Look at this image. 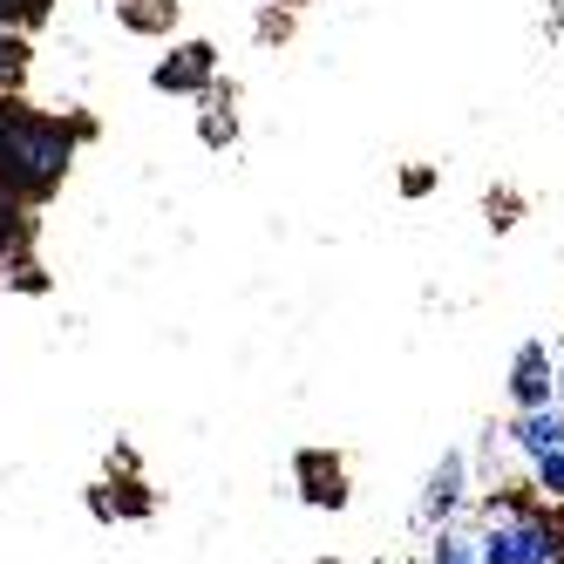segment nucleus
Listing matches in <instances>:
<instances>
[{"label": "nucleus", "mask_w": 564, "mask_h": 564, "mask_svg": "<svg viewBox=\"0 0 564 564\" xmlns=\"http://www.w3.org/2000/svg\"><path fill=\"white\" fill-rule=\"evenodd\" d=\"M28 246V218H21V197H8L0 191V259L8 252H21Z\"/></svg>", "instance_id": "0eeeda50"}, {"label": "nucleus", "mask_w": 564, "mask_h": 564, "mask_svg": "<svg viewBox=\"0 0 564 564\" xmlns=\"http://www.w3.org/2000/svg\"><path fill=\"white\" fill-rule=\"evenodd\" d=\"M435 564H476V551H469L463 538H449V531H442V538H435Z\"/></svg>", "instance_id": "9b49d317"}, {"label": "nucleus", "mask_w": 564, "mask_h": 564, "mask_svg": "<svg viewBox=\"0 0 564 564\" xmlns=\"http://www.w3.org/2000/svg\"><path fill=\"white\" fill-rule=\"evenodd\" d=\"M48 0H0V28H21V21H42Z\"/></svg>", "instance_id": "9d476101"}, {"label": "nucleus", "mask_w": 564, "mask_h": 564, "mask_svg": "<svg viewBox=\"0 0 564 564\" xmlns=\"http://www.w3.org/2000/svg\"><path fill=\"white\" fill-rule=\"evenodd\" d=\"M510 394L523 401V409H551V354L531 340L517 354V381H510Z\"/></svg>", "instance_id": "f03ea898"}, {"label": "nucleus", "mask_w": 564, "mask_h": 564, "mask_svg": "<svg viewBox=\"0 0 564 564\" xmlns=\"http://www.w3.org/2000/svg\"><path fill=\"white\" fill-rule=\"evenodd\" d=\"M300 476L313 482V490H306L313 503H340V497H347V490H340V463H327V456H300Z\"/></svg>", "instance_id": "423d86ee"}, {"label": "nucleus", "mask_w": 564, "mask_h": 564, "mask_svg": "<svg viewBox=\"0 0 564 564\" xmlns=\"http://www.w3.org/2000/svg\"><path fill=\"white\" fill-rule=\"evenodd\" d=\"M205 75H212V48H205V42H191V48H177V62L156 68V89H197Z\"/></svg>", "instance_id": "20e7f679"}, {"label": "nucleus", "mask_w": 564, "mask_h": 564, "mask_svg": "<svg viewBox=\"0 0 564 564\" xmlns=\"http://www.w3.org/2000/svg\"><path fill=\"white\" fill-rule=\"evenodd\" d=\"M456 497H463V456H449L435 476H429V497H422V510L429 517H442V510H456Z\"/></svg>", "instance_id": "39448f33"}, {"label": "nucleus", "mask_w": 564, "mask_h": 564, "mask_svg": "<svg viewBox=\"0 0 564 564\" xmlns=\"http://www.w3.org/2000/svg\"><path fill=\"white\" fill-rule=\"evenodd\" d=\"M517 449H523V456L564 449V415H551V409H523V422H517Z\"/></svg>", "instance_id": "7ed1b4c3"}, {"label": "nucleus", "mask_w": 564, "mask_h": 564, "mask_svg": "<svg viewBox=\"0 0 564 564\" xmlns=\"http://www.w3.org/2000/svg\"><path fill=\"white\" fill-rule=\"evenodd\" d=\"M21 75H28V42L0 28V89H21Z\"/></svg>", "instance_id": "6e6552de"}, {"label": "nucleus", "mask_w": 564, "mask_h": 564, "mask_svg": "<svg viewBox=\"0 0 564 564\" xmlns=\"http://www.w3.org/2000/svg\"><path fill=\"white\" fill-rule=\"evenodd\" d=\"M538 463V490L544 497H564V449H544V456H531Z\"/></svg>", "instance_id": "1a4fd4ad"}, {"label": "nucleus", "mask_w": 564, "mask_h": 564, "mask_svg": "<svg viewBox=\"0 0 564 564\" xmlns=\"http://www.w3.org/2000/svg\"><path fill=\"white\" fill-rule=\"evenodd\" d=\"M68 150H75V137L62 123H48V116H34V109L0 96V191L8 197L55 191L62 171H68Z\"/></svg>", "instance_id": "f257e3e1"}]
</instances>
